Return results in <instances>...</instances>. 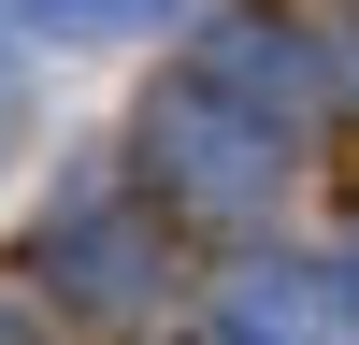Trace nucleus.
<instances>
[{"instance_id": "f257e3e1", "label": "nucleus", "mask_w": 359, "mask_h": 345, "mask_svg": "<svg viewBox=\"0 0 359 345\" xmlns=\"http://www.w3.org/2000/svg\"><path fill=\"white\" fill-rule=\"evenodd\" d=\"M57 29H115V15H144V0H43Z\"/></svg>"}]
</instances>
